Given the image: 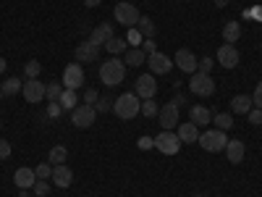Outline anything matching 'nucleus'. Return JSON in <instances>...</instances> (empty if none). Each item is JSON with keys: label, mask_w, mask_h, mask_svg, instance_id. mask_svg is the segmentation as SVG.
Instances as JSON below:
<instances>
[{"label": "nucleus", "mask_w": 262, "mask_h": 197, "mask_svg": "<svg viewBox=\"0 0 262 197\" xmlns=\"http://www.w3.org/2000/svg\"><path fill=\"white\" fill-rule=\"evenodd\" d=\"M113 113H116L118 119H123V121H131L134 116L142 113V100H139L134 92H126V95L116 97V103H113Z\"/></svg>", "instance_id": "nucleus-1"}, {"label": "nucleus", "mask_w": 262, "mask_h": 197, "mask_svg": "<svg viewBox=\"0 0 262 197\" xmlns=\"http://www.w3.org/2000/svg\"><path fill=\"white\" fill-rule=\"evenodd\" d=\"M126 76V63L118 61V58H111L100 66V82L107 84V87H118Z\"/></svg>", "instance_id": "nucleus-2"}, {"label": "nucleus", "mask_w": 262, "mask_h": 197, "mask_svg": "<svg viewBox=\"0 0 262 197\" xmlns=\"http://www.w3.org/2000/svg\"><path fill=\"white\" fill-rule=\"evenodd\" d=\"M196 142H200L202 150H207V152H223L226 145H228V137H226V131H221V129H207V131L200 134Z\"/></svg>", "instance_id": "nucleus-3"}, {"label": "nucleus", "mask_w": 262, "mask_h": 197, "mask_svg": "<svg viewBox=\"0 0 262 197\" xmlns=\"http://www.w3.org/2000/svg\"><path fill=\"white\" fill-rule=\"evenodd\" d=\"M189 90L200 97H210L215 95V79L210 74H202V71H194L191 79H189Z\"/></svg>", "instance_id": "nucleus-4"}, {"label": "nucleus", "mask_w": 262, "mask_h": 197, "mask_svg": "<svg viewBox=\"0 0 262 197\" xmlns=\"http://www.w3.org/2000/svg\"><path fill=\"white\" fill-rule=\"evenodd\" d=\"M113 16H116L118 24H123L126 29H131V27L139 24V16H142V13H139L137 6H131V3H118L116 11H113Z\"/></svg>", "instance_id": "nucleus-5"}, {"label": "nucleus", "mask_w": 262, "mask_h": 197, "mask_svg": "<svg viewBox=\"0 0 262 197\" xmlns=\"http://www.w3.org/2000/svg\"><path fill=\"white\" fill-rule=\"evenodd\" d=\"M155 147L163 152V155H176V152L181 150V140H179V134H173V131H160V134L155 137Z\"/></svg>", "instance_id": "nucleus-6"}, {"label": "nucleus", "mask_w": 262, "mask_h": 197, "mask_svg": "<svg viewBox=\"0 0 262 197\" xmlns=\"http://www.w3.org/2000/svg\"><path fill=\"white\" fill-rule=\"evenodd\" d=\"M95 119H97V111H95V105H76L74 111H71V121H74V126H79V129H86V126H92L95 124Z\"/></svg>", "instance_id": "nucleus-7"}, {"label": "nucleus", "mask_w": 262, "mask_h": 197, "mask_svg": "<svg viewBox=\"0 0 262 197\" xmlns=\"http://www.w3.org/2000/svg\"><path fill=\"white\" fill-rule=\"evenodd\" d=\"M60 82H63L66 90H79V87L84 84V69L79 63H69L63 69V79Z\"/></svg>", "instance_id": "nucleus-8"}, {"label": "nucleus", "mask_w": 262, "mask_h": 197, "mask_svg": "<svg viewBox=\"0 0 262 197\" xmlns=\"http://www.w3.org/2000/svg\"><path fill=\"white\" fill-rule=\"evenodd\" d=\"M158 119H160V126H163V131H173L179 126V105L176 103H165L163 108H160V113H158Z\"/></svg>", "instance_id": "nucleus-9"}, {"label": "nucleus", "mask_w": 262, "mask_h": 197, "mask_svg": "<svg viewBox=\"0 0 262 197\" xmlns=\"http://www.w3.org/2000/svg\"><path fill=\"white\" fill-rule=\"evenodd\" d=\"M158 92V82L152 79V74H142L137 76V84H134V95L139 100H149V97H155Z\"/></svg>", "instance_id": "nucleus-10"}, {"label": "nucleus", "mask_w": 262, "mask_h": 197, "mask_svg": "<svg viewBox=\"0 0 262 197\" xmlns=\"http://www.w3.org/2000/svg\"><path fill=\"white\" fill-rule=\"evenodd\" d=\"M21 95H24L27 103H39V100H45V84L39 79H27V84L21 87Z\"/></svg>", "instance_id": "nucleus-11"}, {"label": "nucleus", "mask_w": 262, "mask_h": 197, "mask_svg": "<svg viewBox=\"0 0 262 197\" xmlns=\"http://www.w3.org/2000/svg\"><path fill=\"white\" fill-rule=\"evenodd\" d=\"M217 63H221L223 69H236V66H238V50H236V45L223 42V45L217 48Z\"/></svg>", "instance_id": "nucleus-12"}, {"label": "nucleus", "mask_w": 262, "mask_h": 197, "mask_svg": "<svg viewBox=\"0 0 262 197\" xmlns=\"http://www.w3.org/2000/svg\"><path fill=\"white\" fill-rule=\"evenodd\" d=\"M147 63H149V71L152 74H168L170 66H173V58H168L165 53L155 50L152 55H147Z\"/></svg>", "instance_id": "nucleus-13"}, {"label": "nucleus", "mask_w": 262, "mask_h": 197, "mask_svg": "<svg viewBox=\"0 0 262 197\" xmlns=\"http://www.w3.org/2000/svg\"><path fill=\"white\" fill-rule=\"evenodd\" d=\"M173 61H176V66H179L184 74H194L196 71V63H200V58H194V53L186 50V48H181L176 55H173Z\"/></svg>", "instance_id": "nucleus-14"}, {"label": "nucleus", "mask_w": 262, "mask_h": 197, "mask_svg": "<svg viewBox=\"0 0 262 197\" xmlns=\"http://www.w3.org/2000/svg\"><path fill=\"white\" fill-rule=\"evenodd\" d=\"M74 55H76V61H79V63H92V61L100 55V48L95 45V42L86 40V42H79V45H76Z\"/></svg>", "instance_id": "nucleus-15"}, {"label": "nucleus", "mask_w": 262, "mask_h": 197, "mask_svg": "<svg viewBox=\"0 0 262 197\" xmlns=\"http://www.w3.org/2000/svg\"><path fill=\"white\" fill-rule=\"evenodd\" d=\"M226 158H228V163H233V166H238L244 161V155H247V147H244V142L242 140H228V145H226Z\"/></svg>", "instance_id": "nucleus-16"}, {"label": "nucleus", "mask_w": 262, "mask_h": 197, "mask_svg": "<svg viewBox=\"0 0 262 197\" xmlns=\"http://www.w3.org/2000/svg\"><path fill=\"white\" fill-rule=\"evenodd\" d=\"M53 184L55 187H60V189H69L71 187V182H74V173H71V168L66 166V163H60V166H53Z\"/></svg>", "instance_id": "nucleus-17"}, {"label": "nucleus", "mask_w": 262, "mask_h": 197, "mask_svg": "<svg viewBox=\"0 0 262 197\" xmlns=\"http://www.w3.org/2000/svg\"><path fill=\"white\" fill-rule=\"evenodd\" d=\"M176 134H179V140H181V145H184V142H189V145H194L196 140H200V126H196L194 121H186V124H179V126H176Z\"/></svg>", "instance_id": "nucleus-18"}, {"label": "nucleus", "mask_w": 262, "mask_h": 197, "mask_svg": "<svg viewBox=\"0 0 262 197\" xmlns=\"http://www.w3.org/2000/svg\"><path fill=\"white\" fill-rule=\"evenodd\" d=\"M13 182H16V187H21V189H29V187H34L37 184V173H34V168H18L16 173H13Z\"/></svg>", "instance_id": "nucleus-19"}, {"label": "nucleus", "mask_w": 262, "mask_h": 197, "mask_svg": "<svg viewBox=\"0 0 262 197\" xmlns=\"http://www.w3.org/2000/svg\"><path fill=\"white\" fill-rule=\"evenodd\" d=\"M111 37H116L111 24H97V27L92 29V34H90V42H95V45L100 48V45H105V42L111 40Z\"/></svg>", "instance_id": "nucleus-20"}, {"label": "nucleus", "mask_w": 262, "mask_h": 197, "mask_svg": "<svg viewBox=\"0 0 262 197\" xmlns=\"http://www.w3.org/2000/svg\"><path fill=\"white\" fill-rule=\"evenodd\" d=\"M189 119H191L196 126H207V124L212 121V113L207 111L205 105H191V108H189Z\"/></svg>", "instance_id": "nucleus-21"}, {"label": "nucleus", "mask_w": 262, "mask_h": 197, "mask_svg": "<svg viewBox=\"0 0 262 197\" xmlns=\"http://www.w3.org/2000/svg\"><path fill=\"white\" fill-rule=\"evenodd\" d=\"M231 108H233L236 113H244V116H247V113L252 111V108H254V103H252V97H249V95H236V97L231 100Z\"/></svg>", "instance_id": "nucleus-22"}, {"label": "nucleus", "mask_w": 262, "mask_h": 197, "mask_svg": "<svg viewBox=\"0 0 262 197\" xmlns=\"http://www.w3.org/2000/svg\"><path fill=\"white\" fill-rule=\"evenodd\" d=\"M238 37H242V24H238V21H228V24L223 27V40L228 42V45H236Z\"/></svg>", "instance_id": "nucleus-23"}, {"label": "nucleus", "mask_w": 262, "mask_h": 197, "mask_svg": "<svg viewBox=\"0 0 262 197\" xmlns=\"http://www.w3.org/2000/svg\"><path fill=\"white\" fill-rule=\"evenodd\" d=\"M126 48H128V42L123 37H111V40L105 42V50L111 53V55H121V53H126Z\"/></svg>", "instance_id": "nucleus-24"}, {"label": "nucleus", "mask_w": 262, "mask_h": 197, "mask_svg": "<svg viewBox=\"0 0 262 197\" xmlns=\"http://www.w3.org/2000/svg\"><path fill=\"white\" fill-rule=\"evenodd\" d=\"M123 63L126 66H142V63H147V53L142 48H131V50H126V61Z\"/></svg>", "instance_id": "nucleus-25"}, {"label": "nucleus", "mask_w": 262, "mask_h": 197, "mask_svg": "<svg viewBox=\"0 0 262 197\" xmlns=\"http://www.w3.org/2000/svg\"><path fill=\"white\" fill-rule=\"evenodd\" d=\"M63 82H53V84H48L45 87V97H48V103H58L60 100V95H63Z\"/></svg>", "instance_id": "nucleus-26"}, {"label": "nucleus", "mask_w": 262, "mask_h": 197, "mask_svg": "<svg viewBox=\"0 0 262 197\" xmlns=\"http://www.w3.org/2000/svg\"><path fill=\"white\" fill-rule=\"evenodd\" d=\"M76 90H63V95H60V108H63V111H74V108H76Z\"/></svg>", "instance_id": "nucleus-27"}, {"label": "nucleus", "mask_w": 262, "mask_h": 197, "mask_svg": "<svg viewBox=\"0 0 262 197\" xmlns=\"http://www.w3.org/2000/svg\"><path fill=\"white\" fill-rule=\"evenodd\" d=\"M66 161H69V150H66L63 145H55V147L50 150V158H48V163L60 166V163H66Z\"/></svg>", "instance_id": "nucleus-28"}, {"label": "nucleus", "mask_w": 262, "mask_h": 197, "mask_svg": "<svg viewBox=\"0 0 262 197\" xmlns=\"http://www.w3.org/2000/svg\"><path fill=\"white\" fill-rule=\"evenodd\" d=\"M137 29L142 32V37H144V40L155 34V24H152V18H149V16H139V24H137Z\"/></svg>", "instance_id": "nucleus-29"}, {"label": "nucleus", "mask_w": 262, "mask_h": 197, "mask_svg": "<svg viewBox=\"0 0 262 197\" xmlns=\"http://www.w3.org/2000/svg\"><path fill=\"white\" fill-rule=\"evenodd\" d=\"M21 87H24V84H21V79H6L3 82V87H0V90H3V95H16V92H21Z\"/></svg>", "instance_id": "nucleus-30"}, {"label": "nucleus", "mask_w": 262, "mask_h": 197, "mask_svg": "<svg viewBox=\"0 0 262 197\" xmlns=\"http://www.w3.org/2000/svg\"><path fill=\"white\" fill-rule=\"evenodd\" d=\"M231 126H233V119H231V113H217V116H215V129L226 131V129H231Z\"/></svg>", "instance_id": "nucleus-31"}, {"label": "nucleus", "mask_w": 262, "mask_h": 197, "mask_svg": "<svg viewBox=\"0 0 262 197\" xmlns=\"http://www.w3.org/2000/svg\"><path fill=\"white\" fill-rule=\"evenodd\" d=\"M142 40H144V37H142V32H139L137 27H131V29H128V34H126V42H128L131 48H139V45H142Z\"/></svg>", "instance_id": "nucleus-32"}, {"label": "nucleus", "mask_w": 262, "mask_h": 197, "mask_svg": "<svg viewBox=\"0 0 262 197\" xmlns=\"http://www.w3.org/2000/svg\"><path fill=\"white\" fill-rule=\"evenodd\" d=\"M142 113L152 119V116H158V113H160V108H158V103H155V100L149 97V100H142Z\"/></svg>", "instance_id": "nucleus-33"}, {"label": "nucleus", "mask_w": 262, "mask_h": 197, "mask_svg": "<svg viewBox=\"0 0 262 197\" xmlns=\"http://www.w3.org/2000/svg\"><path fill=\"white\" fill-rule=\"evenodd\" d=\"M39 71H42L39 61H27V66H24V74H27V79H37V76H39Z\"/></svg>", "instance_id": "nucleus-34"}, {"label": "nucleus", "mask_w": 262, "mask_h": 197, "mask_svg": "<svg viewBox=\"0 0 262 197\" xmlns=\"http://www.w3.org/2000/svg\"><path fill=\"white\" fill-rule=\"evenodd\" d=\"M34 173H37V179H50V176H53V166L39 163V166L34 168Z\"/></svg>", "instance_id": "nucleus-35"}, {"label": "nucleus", "mask_w": 262, "mask_h": 197, "mask_svg": "<svg viewBox=\"0 0 262 197\" xmlns=\"http://www.w3.org/2000/svg\"><path fill=\"white\" fill-rule=\"evenodd\" d=\"M32 189H34V194H37V197H45V194H48V189H50V184H48V179H37V184H34Z\"/></svg>", "instance_id": "nucleus-36"}, {"label": "nucleus", "mask_w": 262, "mask_h": 197, "mask_svg": "<svg viewBox=\"0 0 262 197\" xmlns=\"http://www.w3.org/2000/svg\"><path fill=\"white\" fill-rule=\"evenodd\" d=\"M210 69H212V58H210V55L200 58V63H196V71H202V74H210Z\"/></svg>", "instance_id": "nucleus-37"}, {"label": "nucleus", "mask_w": 262, "mask_h": 197, "mask_svg": "<svg viewBox=\"0 0 262 197\" xmlns=\"http://www.w3.org/2000/svg\"><path fill=\"white\" fill-rule=\"evenodd\" d=\"M252 103H254V108H259L262 111V82L254 87V95H252Z\"/></svg>", "instance_id": "nucleus-38"}, {"label": "nucleus", "mask_w": 262, "mask_h": 197, "mask_svg": "<svg viewBox=\"0 0 262 197\" xmlns=\"http://www.w3.org/2000/svg\"><path fill=\"white\" fill-rule=\"evenodd\" d=\"M60 113H63L60 103H48V116H50V119H58Z\"/></svg>", "instance_id": "nucleus-39"}, {"label": "nucleus", "mask_w": 262, "mask_h": 197, "mask_svg": "<svg viewBox=\"0 0 262 197\" xmlns=\"http://www.w3.org/2000/svg\"><path fill=\"white\" fill-rule=\"evenodd\" d=\"M142 50L147 53V55H152V53H155L158 48H155V40H152V37H147V40H142Z\"/></svg>", "instance_id": "nucleus-40"}, {"label": "nucleus", "mask_w": 262, "mask_h": 197, "mask_svg": "<svg viewBox=\"0 0 262 197\" xmlns=\"http://www.w3.org/2000/svg\"><path fill=\"white\" fill-rule=\"evenodd\" d=\"M11 155V142H6L3 137H0V161H6Z\"/></svg>", "instance_id": "nucleus-41"}, {"label": "nucleus", "mask_w": 262, "mask_h": 197, "mask_svg": "<svg viewBox=\"0 0 262 197\" xmlns=\"http://www.w3.org/2000/svg\"><path fill=\"white\" fill-rule=\"evenodd\" d=\"M97 100H100L97 90H92V87H90V90H86V95H84V103H86V105H95Z\"/></svg>", "instance_id": "nucleus-42"}, {"label": "nucleus", "mask_w": 262, "mask_h": 197, "mask_svg": "<svg viewBox=\"0 0 262 197\" xmlns=\"http://www.w3.org/2000/svg\"><path fill=\"white\" fill-rule=\"evenodd\" d=\"M244 16H247V18H259V21H262V6L247 8V11H244Z\"/></svg>", "instance_id": "nucleus-43"}, {"label": "nucleus", "mask_w": 262, "mask_h": 197, "mask_svg": "<svg viewBox=\"0 0 262 197\" xmlns=\"http://www.w3.org/2000/svg\"><path fill=\"white\" fill-rule=\"evenodd\" d=\"M247 116H249V124H262V111L259 108H252Z\"/></svg>", "instance_id": "nucleus-44"}, {"label": "nucleus", "mask_w": 262, "mask_h": 197, "mask_svg": "<svg viewBox=\"0 0 262 197\" xmlns=\"http://www.w3.org/2000/svg\"><path fill=\"white\" fill-rule=\"evenodd\" d=\"M95 111H97V113H105V111H111V103H107V100H102V97H100V100L95 103Z\"/></svg>", "instance_id": "nucleus-45"}, {"label": "nucleus", "mask_w": 262, "mask_h": 197, "mask_svg": "<svg viewBox=\"0 0 262 197\" xmlns=\"http://www.w3.org/2000/svg\"><path fill=\"white\" fill-rule=\"evenodd\" d=\"M152 145H155V140H152V137H139V147L142 150H149Z\"/></svg>", "instance_id": "nucleus-46"}, {"label": "nucleus", "mask_w": 262, "mask_h": 197, "mask_svg": "<svg viewBox=\"0 0 262 197\" xmlns=\"http://www.w3.org/2000/svg\"><path fill=\"white\" fill-rule=\"evenodd\" d=\"M173 103L181 108V105H186V97H184V95H176V97H173Z\"/></svg>", "instance_id": "nucleus-47"}, {"label": "nucleus", "mask_w": 262, "mask_h": 197, "mask_svg": "<svg viewBox=\"0 0 262 197\" xmlns=\"http://www.w3.org/2000/svg\"><path fill=\"white\" fill-rule=\"evenodd\" d=\"M100 3H102V0H84L86 8H95V6H100Z\"/></svg>", "instance_id": "nucleus-48"}, {"label": "nucleus", "mask_w": 262, "mask_h": 197, "mask_svg": "<svg viewBox=\"0 0 262 197\" xmlns=\"http://www.w3.org/2000/svg\"><path fill=\"white\" fill-rule=\"evenodd\" d=\"M6 74V58H0V76Z\"/></svg>", "instance_id": "nucleus-49"}, {"label": "nucleus", "mask_w": 262, "mask_h": 197, "mask_svg": "<svg viewBox=\"0 0 262 197\" xmlns=\"http://www.w3.org/2000/svg\"><path fill=\"white\" fill-rule=\"evenodd\" d=\"M215 6H217V8H226V6H228V0H215Z\"/></svg>", "instance_id": "nucleus-50"}, {"label": "nucleus", "mask_w": 262, "mask_h": 197, "mask_svg": "<svg viewBox=\"0 0 262 197\" xmlns=\"http://www.w3.org/2000/svg\"><path fill=\"white\" fill-rule=\"evenodd\" d=\"M0 97H3V90H0Z\"/></svg>", "instance_id": "nucleus-51"}, {"label": "nucleus", "mask_w": 262, "mask_h": 197, "mask_svg": "<svg viewBox=\"0 0 262 197\" xmlns=\"http://www.w3.org/2000/svg\"><path fill=\"white\" fill-rule=\"evenodd\" d=\"M196 197H205V194H196Z\"/></svg>", "instance_id": "nucleus-52"}, {"label": "nucleus", "mask_w": 262, "mask_h": 197, "mask_svg": "<svg viewBox=\"0 0 262 197\" xmlns=\"http://www.w3.org/2000/svg\"><path fill=\"white\" fill-rule=\"evenodd\" d=\"M0 126H3V121H0Z\"/></svg>", "instance_id": "nucleus-53"}]
</instances>
